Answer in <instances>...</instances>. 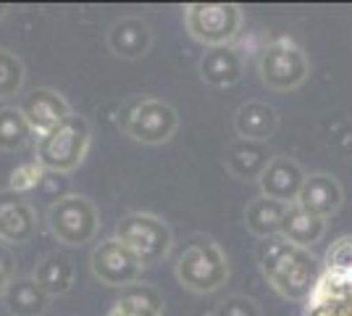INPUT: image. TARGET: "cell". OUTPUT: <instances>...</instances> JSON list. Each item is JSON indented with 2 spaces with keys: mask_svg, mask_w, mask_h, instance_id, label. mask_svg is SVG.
Here are the masks:
<instances>
[{
  "mask_svg": "<svg viewBox=\"0 0 352 316\" xmlns=\"http://www.w3.org/2000/svg\"><path fill=\"white\" fill-rule=\"evenodd\" d=\"M37 235V211L21 193H0V240L24 245Z\"/></svg>",
  "mask_w": 352,
  "mask_h": 316,
  "instance_id": "8fae6325",
  "label": "cell"
},
{
  "mask_svg": "<svg viewBox=\"0 0 352 316\" xmlns=\"http://www.w3.org/2000/svg\"><path fill=\"white\" fill-rule=\"evenodd\" d=\"M305 171L302 166L297 164L289 156H274L271 164L265 166V171L261 174V196L271 198V200H279V203H297V196L305 185Z\"/></svg>",
  "mask_w": 352,
  "mask_h": 316,
  "instance_id": "7c38bea8",
  "label": "cell"
},
{
  "mask_svg": "<svg viewBox=\"0 0 352 316\" xmlns=\"http://www.w3.org/2000/svg\"><path fill=\"white\" fill-rule=\"evenodd\" d=\"M19 111L24 114L27 124L37 137L47 135L58 127L60 121L72 116V105L60 92L50 90V87H34L30 95H24V101L19 105Z\"/></svg>",
  "mask_w": 352,
  "mask_h": 316,
  "instance_id": "30bf717a",
  "label": "cell"
},
{
  "mask_svg": "<svg viewBox=\"0 0 352 316\" xmlns=\"http://www.w3.org/2000/svg\"><path fill=\"white\" fill-rule=\"evenodd\" d=\"M271 151L268 143H252V140H239L226 148V169L236 180H261L265 166L271 164Z\"/></svg>",
  "mask_w": 352,
  "mask_h": 316,
  "instance_id": "e0dca14e",
  "label": "cell"
},
{
  "mask_svg": "<svg viewBox=\"0 0 352 316\" xmlns=\"http://www.w3.org/2000/svg\"><path fill=\"white\" fill-rule=\"evenodd\" d=\"M116 303H124V306H129L134 311H142V314L163 316V295H161V290L153 285H140V282H134V285L124 287V290H121V298H118Z\"/></svg>",
  "mask_w": 352,
  "mask_h": 316,
  "instance_id": "603a6c76",
  "label": "cell"
},
{
  "mask_svg": "<svg viewBox=\"0 0 352 316\" xmlns=\"http://www.w3.org/2000/svg\"><path fill=\"white\" fill-rule=\"evenodd\" d=\"M16 280V261H14V253L6 248V245H0V298L6 295V290L8 285Z\"/></svg>",
  "mask_w": 352,
  "mask_h": 316,
  "instance_id": "83f0119b",
  "label": "cell"
},
{
  "mask_svg": "<svg viewBox=\"0 0 352 316\" xmlns=\"http://www.w3.org/2000/svg\"><path fill=\"white\" fill-rule=\"evenodd\" d=\"M89 143H92L89 121L85 116L72 114L53 132L37 137V164L45 171L69 174L74 169H79L82 161L87 158Z\"/></svg>",
  "mask_w": 352,
  "mask_h": 316,
  "instance_id": "3957f363",
  "label": "cell"
},
{
  "mask_svg": "<svg viewBox=\"0 0 352 316\" xmlns=\"http://www.w3.org/2000/svg\"><path fill=\"white\" fill-rule=\"evenodd\" d=\"M24 82H27V69L21 59L11 50L0 48V101L19 95Z\"/></svg>",
  "mask_w": 352,
  "mask_h": 316,
  "instance_id": "cb8c5ba5",
  "label": "cell"
},
{
  "mask_svg": "<svg viewBox=\"0 0 352 316\" xmlns=\"http://www.w3.org/2000/svg\"><path fill=\"white\" fill-rule=\"evenodd\" d=\"M116 240H121L134 256L142 261V266H155L171 253L174 248V235L171 227L155 213L145 211H132L121 216L116 224Z\"/></svg>",
  "mask_w": 352,
  "mask_h": 316,
  "instance_id": "5b68a950",
  "label": "cell"
},
{
  "mask_svg": "<svg viewBox=\"0 0 352 316\" xmlns=\"http://www.w3.org/2000/svg\"><path fill=\"white\" fill-rule=\"evenodd\" d=\"M3 303L11 316H43L50 306V295L40 290L34 277H16L6 290Z\"/></svg>",
  "mask_w": 352,
  "mask_h": 316,
  "instance_id": "ffe728a7",
  "label": "cell"
},
{
  "mask_svg": "<svg viewBox=\"0 0 352 316\" xmlns=\"http://www.w3.org/2000/svg\"><path fill=\"white\" fill-rule=\"evenodd\" d=\"M284 213H287V203L258 196L252 198L248 203V209H245V224H248V229L255 238L265 240V238L279 235Z\"/></svg>",
  "mask_w": 352,
  "mask_h": 316,
  "instance_id": "44dd1931",
  "label": "cell"
},
{
  "mask_svg": "<svg viewBox=\"0 0 352 316\" xmlns=\"http://www.w3.org/2000/svg\"><path fill=\"white\" fill-rule=\"evenodd\" d=\"M176 280L179 285L197 295H210L229 282V258L213 238L195 235L182 248L176 258Z\"/></svg>",
  "mask_w": 352,
  "mask_h": 316,
  "instance_id": "7a4b0ae2",
  "label": "cell"
},
{
  "mask_svg": "<svg viewBox=\"0 0 352 316\" xmlns=\"http://www.w3.org/2000/svg\"><path fill=\"white\" fill-rule=\"evenodd\" d=\"M32 277H34V282L40 285L45 295L56 298V295H66L72 290L76 271H74L72 258L58 253V251H53V253L40 258V264H37V269H34Z\"/></svg>",
  "mask_w": 352,
  "mask_h": 316,
  "instance_id": "ac0fdd59",
  "label": "cell"
},
{
  "mask_svg": "<svg viewBox=\"0 0 352 316\" xmlns=\"http://www.w3.org/2000/svg\"><path fill=\"white\" fill-rule=\"evenodd\" d=\"M118 127L124 129V135L142 143V145H163L176 135L179 129V116H176L174 105L161 101V98H150L140 95L132 98L124 105Z\"/></svg>",
  "mask_w": 352,
  "mask_h": 316,
  "instance_id": "277c9868",
  "label": "cell"
},
{
  "mask_svg": "<svg viewBox=\"0 0 352 316\" xmlns=\"http://www.w3.org/2000/svg\"><path fill=\"white\" fill-rule=\"evenodd\" d=\"M184 24L195 40L208 48L232 45L242 30V8L236 3H190Z\"/></svg>",
  "mask_w": 352,
  "mask_h": 316,
  "instance_id": "52a82bcc",
  "label": "cell"
},
{
  "mask_svg": "<svg viewBox=\"0 0 352 316\" xmlns=\"http://www.w3.org/2000/svg\"><path fill=\"white\" fill-rule=\"evenodd\" d=\"M6 14H8V6H3V3H0V19H6Z\"/></svg>",
  "mask_w": 352,
  "mask_h": 316,
  "instance_id": "f546056e",
  "label": "cell"
},
{
  "mask_svg": "<svg viewBox=\"0 0 352 316\" xmlns=\"http://www.w3.org/2000/svg\"><path fill=\"white\" fill-rule=\"evenodd\" d=\"M326 269H350L352 266V240L350 238H344V240H339L331 251H329V256H326Z\"/></svg>",
  "mask_w": 352,
  "mask_h": 316,
  "instance_id": "4316f807",
  "label": "cell"
},
{
  "mask_svg": "<svg viewBox=\"0 0 352 316\" xmlns=\"http://www.w3.org/2000/svg\"><path fill=\"white\" fill-rule=\"evenodd\" d=\"M326 232V219L321 216H313L305 209H300L297 203H289L287 206V213L281 219V229L279 235L284 240H289L297 248H310L323 238Z\"/></svg>",
  "mask_w": 352,
  "mask_h": 316,
  "instance_id": "d6986e66",
  "label": "cell"
},
{
  "mask_svg": "<svg viewBox=\"0 0 352 316\" xmlns=\"http://www.w3.org/2000/svg\"><path fill=\"white\" fill-rule=\"evenodd\" d=\"M89 269L95 274V280H100L103 285L124 290V287L140 282L145 266L124 242L111 238V240L98 242V248L89 256Z\"/></svg>",
  "mask_w": 352,
  "mask_h": 316,
  "instance_id": "9c48e42d",
  "label": "cell"
},
{
  "mask_svg": "<svg viewBox=\"0 0 352 316\" xmlns=\"http://www.w3.org/2000/svg\"><path fill=\"white\" fill-rule=\"evenodd\" d=\"M108 316H150V314H142V311H134V308L124 306V303H116V306H113V311H111Z\"/></svg>",
  "mask_w": 352,
  "mask_h": 316,
  "instance_id": "f1b7e54d",
  "label": "cell"
},
{
  "mask_svg": "<svg viewBox=\"0 0 352 316\" xmlns=\"http://www.w3.org/2000/svg\"><path fill=\"white\" fill-rule=\"evenodd\" d=\"M32 137H34V132L24 119V114L14 105H3L0 108V151H24L32 143Z\"/></svg>",
  "mask_w": 352,
  "mask_h": 316,
  "instance_id": "7402d4cb",
  "label": "cell"
},
{
  "mask_svg": "<svg viewBox=\"0 0 352 316\" xmlns=\"http://www.w3.org/2000/svg\"><path fill=\"white\" fill-rule=\"evenodd\" d=\"M45 177V169L37 161L34 164H21L16 166L14 171H11V182H8V190H14V193H24V190H32V187H37Z\"/></svg>",
  "mask_w": 352,
  "mask_h": 316,
  "instance_id": "d4e9b609",
  "label": "cell"
},
{
  "mask_svg": "<svg viewBox=\"0 0 352 316\" xmlns=\"http://www.w3.org/2000/svg\"><path fill=\"white\" fill-rule=\"evenodd\" d=\"M258 72H261V82H263L268 90L289 92L294 87H300L308 79L310 63H308V56L294 45L292 40L281 37V40H274L263 50L261 63H258Z\"/></svg>",
  "mask_w": 352,
  "mask_h": 316,
  "instance_id": "ba28073f",
  "label": "cell"
},
{
  "mask_svg": "<svg viewBox=\"0 0 352 316\" xmlns=\"http://www.w3.org/2000/svg\"><path fill=\"white\" fill-rule=\"evenodd\" d=\"M108 48L121 61L145 59L153 48V30L142 16H124L108 30Z\"/></svg>",
  "mask_w": 352,
  "mask_h": 316,
  "instance_id": "4fadbf2b",
  "label": "cell"
},
{
  "mask_svg": "<svg viewBox=\"0 0 352 316\" xmlns=\"http://www.w3.org/2000/svg\"><path fill=\"white\" fill-rule=\"evenodd\" d=\"M342 200H344V193L331 174H310L305 177V185L297 196V206L313 216L329 219L342 206Z\"/></svg>",
  "mask_w": 352,
  "mask_h": 316,
  "instance_id": "9a60e30c",
  "label": "cell"
},
{
  "mask_svg": "<svg viewBox=\"0 0 352 316\" xmlns=\"http://www.w3.org/2000/svg\"><path fill=\"white\" fill-rule=\"evenodd\" d=\"M47 229L58 242L82 248L95 240L100 229V211L85 196H63L47 209Z\"/></svg>",
  "mask_w": 352,
  "mask_h": 316,
  "instance_id": "8992f818",
  "label": "cell"
},
{
  "mask_svg": "<svg viewBox=\"0 0 352 316\" xmlns=\"http://www.w3.org/2000/svg\"><path fill=\"white\" fill-rule=\"evenodd\" d=\"M279 127V114L274 105L263 101H248L239 105L234 114V132L239 140H252V143H268Z\"/></svg>",
  "mask_w": 352,
  "mask_h": 316,
  "instance_id": "2e32d148",
  "label": "cell"
},
{
  "mask_svg": "<svg viewBox=\"0 0 352 316\" xmlns=\"http://www.w3.org/2000/svg\"><path fill=\"white\" fill-rule=\"evenodd\" d=\"M245 74V59L234 45L208 48L200 59V76L210 87H232Z\"/></svg>",
  "mask_w": 352,
  "mask_h": 316,
  "instance_id": "5bb4252c",
  "label": "cell"
},
{
  "mask_svg": "<svg viewBox=\"0 0 352 316\" xmlns=\"http://www.w3.org/2000/svg\"><path fill=\"white\" fill-rule=\"evenodd\" d=\"M216 316H263L261 306L248 298V295H229L226 301L219 303Z\"/></svg>",
  "mask_w": 352,
  "mask_h": 316,
  "instance_id": "484cf974",
  "label": "cell"
},
{
  "mask_svg": "<svg viewBox=\"0 0 352 316\" xmlns=\"http://www.w3.org/2000/svg\"><path fill=\"white\" fill-rule=\"evenodd\" d=\"M258 266L271 287L287 301H305L313 295L318 285V261L308 248H297L281 235L261 240L258 251Z\"/></svg>",
  "mask_w": 352,
  "mask_h": 316,
  "instance_id": "6da1fadb",
  "label": "cell"
}]
</instances>
